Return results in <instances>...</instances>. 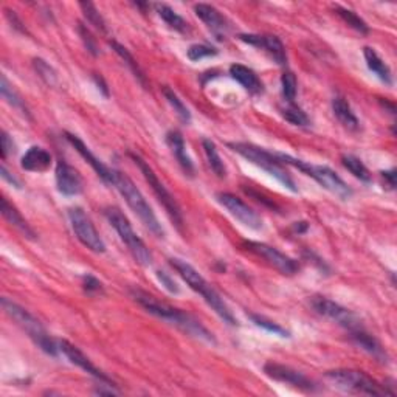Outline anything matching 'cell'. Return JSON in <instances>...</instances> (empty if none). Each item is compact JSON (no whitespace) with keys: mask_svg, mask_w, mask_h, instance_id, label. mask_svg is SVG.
Returning <instances> with one entry per match:
<instances>
[{"mask_svg":"<svg viewBox=\"0 0 397 397\" xmlns=\"http://www.w3.org/2000/svg\"><path fill=\"white\" fill-rule=\"evenodd\" d=\"M219 53L218 48L211 47V45H206V44H194L191 45L190 48L186 51V56L188 60L193 61V62H197L200 60H205V58H211V56H216Z\"/></svg>","mask_w":397,"mask_h":397,"instance_id":"obj_39","label":"cell"},{"mask_svg":"<svg viewBox=\"0 0 397 397\" xmlns=\"http://www.w3.org/2000/svg\"><path fill=\"white\" fill-rule=\"evenodd\" d=\"M112 186H115L116 191L125 197L129 208H131L136 216H139L141 224L145 225L146 229L154 234V236H157V238L165 236L164 227H161L157 216L154 214L151 205L148 204V200L145 199V196H143L139 188L135 186V184L129 175L118 171V169H114Z\"/></svg>","mask_w":397,"mask_h":397,"instance_id":"obj_3","label":"cell"},{"mask_svg":"<svg viewBox=\"0 0 397 397\" xmlns=\"http://www.w3.org/2000/svg\"><path fill=\"white\" fill-rule=\"evenodd\" d=\"M334 11L343 19L344 22L349 25L351 28H354L355 31H359L360 35H368L369 33L368 24L364 22L363 19L359 15H357V12H354L353 10H348V8H343V6H340V5H335Z\"/></svg>","mask_w":397,"mask_h":397,"instance_id":"obj_33","label":"cell"},{"mask_svg":"<svg viewBox=\"0 0 397 397\" xmlns=\"http://www.w3.org/2000/svg\"><path fill=\"white\" fill-rule=\"evenodd\" d=\"M349 334H351V340H353L357 346H360L363 351H367L368 354L376 357L377 360H380V362L387 360V354H385V351H383L382 344L377 342L373 335H369L363 328L351 330Z\"/></svg>","mask_w":397,"mask_h":397,"instance_id":"obj_24","label":"cell"},{"mask_svg":"<svg viewBox=\"0 0 397 397\" xmlns=\"http://www.w3.org/2000/svg\"><path fill=\"white\" fill-rule=\"evenodd\" d=\"M155 275H157V279L161 283V285L169 292V294H173V295H177L180 294V289H179V285L177 283L174 281V279L168 275L166 272H161V270H157L155 272Z\"/></svg>","mask_w":397,"mask_h":397,"instance_id":"obj_42","label":"cell"},{"mask_svg":"<svg viewBox=\"0 0 397 397\" xmlns=\"http://www.w3.org/2000/svg\"><path fill=\"white\" fill-rule=\"evenodd\" d=\"M342 165L346 168L355 179H359L362 182H371L369 169L364 166L363 161L360 159H357L355 155H351V154L342 155Z\"/></svg>","mask_w":397,"mask_h":397,"instance_id":"obj_31","label":"cell"},{"mask_svg":"<svg viewBox=\"0 0 397 397\" xmlns=\"http://www.w3.org/2000/svg\"><path fill=\"white\" fill-rule=\"evenodd\" d=\"M55 179L58 191L64 194V196L73 197L82 193L81 175L73 166H70L67 161L58 160L55 169Z\"/></svg>","mask_w":397,"mask_h":397,"instance_id":"obj_16","label":"cell"},{"mask_svg":"<svg viewBox=\"0 0 397 397\" xmlns=\"http://www.w3.org/2000/svg\"><path fill=\"white\" fill-rule=\"evenodd\" d=\"M104 214H106L109 224L114 227L116 233H118L120 239L126 244L127 250L131 252V255L134 256L135 261L143 267L151 265L152 264L151 252H149L146 244L139 238V234L134 231L131 222H129V219L123 214L120 208L110 206L104 211Z\"/></svg>","mask_w":397,"mask_h":397,"instance_id":"obj_8","label":"cell"},{"mask_svg":"<svg viewBox=\"0 0 397 397\" xmlns=\"http://www.w3.org/2000/svg\"><path fill=\"white\" fill-rule=\"evenodd\" d=\"M103 387L104 385H100L98 388H95L94 393L100 394V396H116V394H118V391H115V389H112V387H110L109 389H104Z\"/></svg>","mask_w":397,"mask_h":397,"instance_id":"obj_48","label":"cell"},{"mask_svg":"<svg viewBox=\"0 0 397 397\" xmlns=\"http://www.w3.org/2000/svg\"><path fill=\"white\" fill-rule=\"evenodd\" d=\"M154 8L155 11H157V15L164 19V22L168 25L169 28H173L174 31H179V33H185V31L188 30V24L185 19L179 16L169 5L155 3Z\"/></svg>","mask_w":397,"mask_h":397,"instance_id":"obj_28","label":"cell"},{"mask_svg":"<svg viewBox=\"0 0 397 397\" xmlns=\"http://www.w3.org/2000/svg\"><path fill=\"white\" fill-rule=\"evenodd\" d=\"M69 220L75 236L84 247H87V249L94 253L106 252V244H104V240L101 239L98 230L95 229L92 219L87 216L82 208L80 206L70 208Z\"/></svg>","mask_w":397,"mask_h":397,"instance_id":"obj_10","label":"cell"},{"mask_svg":"<svg viewBox=\"0 0 397 397\" xmlns=\"http://www.w3.org/2000/svg\"><path fill=\"white\" fill-rule=\"evenodd\" d=\"M326 379L335 388L351 394L364 396H391L385 387L377 383L373 377L359 369H332L326 373Z\"/></svg>","mask_w":397,"mask_h":397,"instance_id":"obj_7","label":"cell"},{"mask_svg":"<svg viewBox=\"0 0 397 397\" xmlns=\"http://www.w3.org/2000/svg\"><path fill=\"white\" fill-rule=\"evenodd\" d=\"M110 47L114 48V51L116 55H118L123 61H125L126 66L131 69L132 73L135 75L136 80H139L141 82V86H145L146 87V78H145V73H143V70L140 69L139 66V62L135 61V58L129 53V50L126 47H123L121 44H118L116 41H110Z\"/></svg>","mask_w":397,"mask_h":397,"instance_id":"obj_30","label":"cell"},{"mask_svg":"<svg viewBox=\"0 0 397 397\" xmlns=\"http://www.w3.org/2000/svg\"><path fill=\"white\" fill-rule=\"evenodd\" d=\"M169 264L173 265V269L179 273L182 279L190 285V289L204 298V301L210 306V308L216 312L227 324L234 326V324L238 323L236 318L233 317L230 308L224 301V298L219 295V292L214 289L191 264H188L184 259L179 258H171L169 259Z\"/></svg>","mask_w":397,"mask_h":397,"instance_id":"obj_2","label":"cell"},{"mask_svg":"<svg viewBox=\"0 0 397 397\" xmlns=\"http://www.w3.org/2000/svg\"><path fill=\"white\" fill-rule=\"evenodd\" d=\"M229 148L233 149L236 154H239L240 157L249 160L250 164L261 168L263 171H265L267 174H270L272 177H275L279 184H281L284 188H288L289 191L298 193V188L295 185L294 179H292L290 174L285 171L283 164L276 157V154L269 152L263 148L252 145V143H244V141L229 143Z\"/></svg>","mask_w":397,"mask_h":397,"instance_id":"obj_4","label":"cell"},{"mask_svg":"<svg viewBox=\"0 0 397 397\" xmlns=\"http://www.w3.org/2000/svg\"><path fill=\"white\" fill-rule=\"evenodd\" d=\"M78 33L81 36V41L86 45V48L90 55L94 56H98L100 55V48H98V44H96V39L94 37V35L90 33V30L86 27L84 24H78Z\"/></svg>","mask_w":397,"mask_h":397,"instance_id":"obj_40","label":"cell"},{"mask_svg":"<svg viewBox=\"0 0 397 397\" xmlns=\"http://www.w3.org/2000/svg\"><path fill=\"white\" fill-rule=\"evenodd\" d=\"M332 112L337 116V120L342 123V125L349 129V131H359L360 123L357 118L351 104L343 98V96H335L332 100Z\"/></svg>","mask_w":397,"mask_h":397,"instance_id":"obj_26","label":"cell"},{"mask_svg":"<svg viewBox=\"0 0 397 397\" xmlns=\"http://www.w3.org/2000/svg\"><path fill=\"white\" fill-rule=\"evenodd\" d=\"M194 12H196V16L218 39H224L227 33H229L230 24L220 15V11L216 6L208 3H197L194 5Z\"/></svg>","mask_w":397,"mask_h":397,"instance_id":"obj_18","label":"cell"},{"mask_svg":"<svg viewBox=\"0 0 397 397\" xmlns=\"http://www.w3.org/2000/svg\"><path fill=\"white\" fill-rule=\"evenodd\" d=\"M82 288L90 295L101 294V292H103V284H101L100 279L95 278L94 275H89V273H87V275L82 276Z\"/></svg>","mask_w":397,"mask_h":397,"instance_id":"obj_41","label":"cell"},{"mask_svg":"<svg viewBox=\"0 0 397 397\" xmlns=\"http://www.w3.org/2000/svg\"><path fill=\"white\" fill-rule=\"evenodd\" d=\"M131 295L143 309L149 312V314H152L155 317L161 318V320L174 324V326H177L179 329L186 332L188 335L200 338V340L211 343V344L216 343L211 332L202 326L200 321H197L196 318L191 317L190 314H186V312L180 310L177 308H173V306H169L164 301H159L157 298H154L152 295H149L146 294V292H143L140 289L131 290Z\"/></svg>","mask_w":397,"mask_h":397,"instance_id":"obj_1","label":"cell"},{"mask_svg":"<svg viewBox=\"0 0 397 397\" xmlns=\"http://www.w3.org/2000/svg\"><path fill=\"white\" fill-rule=\"evenodd\" d=\"M245 247L252 253H255V255L269 263L273 269H276L279 273H283V275L292 276L299 272L298 261H295V259H292L288 255H284V253L275 249V247L267 245L264 242H255V240H247Z\"/></svg>","mask_w":397,"mask_h":397,"instance_id":"obj_12","label":"cell"},{"mask_svg":"<svg viewBox=\"0 0 397 397\" xmlns=\"http://www.w3.org/2000/svg\"><path fill=\"white\" fill-rule=\"evenodd\" d=\"M166 143H168V146L171 148L175 160H177L180 168L184 169V173L186 175H190V177H193L194 165H193V160L190 159V155H188L186 152V145H185V140H184V136H182V134L179 131H169L166 134Z\"/></svg>","mask_w":397,"mask_h":397,"instance_id":"obj_20","label":"cell"},{"mask_svg":"<svg viewBox=\"0 0 397 397\" xmlns=\"http://www.w3.org/2000/svg\"><path fill=\"white\" fill-rule=\"evenodd\" d=\"M383 182H385V186H388V190H394L396 188V169H388V171L380 173Z\"/></svg>","mask_w":397,"mask_h":397,"instance_id":"obj_45","label":"cell"},{"mask_svg":"<svg viewBox=\"0 0 397 397\" xmlns=\"http://www.w3.org/2000/svg\"><path fill=\"white\" fill-rule=\"evenodd\" d=\"M218 202L222 205L227 211H229L231 216L239 220L240 224L250 230H261L263 229V219L259 214L245 204L244 200H240L239 197L234 196L230 193H219L216 196Z\"/></svg>","mask_w":397,"mask_h":397,"instance_id":"obj_13","label":"cell"},{"mask_svg":"<svg viewBox=\"0 0 397 397\" xmlns=\"http://www.w3.org/2000/svg\"><path fill=\"white\" fill-rule=\"evenodd\" d=\"M2 308L5 314L17 323L19 328L27 332L28 337L35 342L39 349L51 357L58 355V353H60V344L47 334V330L44 329L41 321H39L35 315H31L27 309L8 298H2Z\"/></svg>","mask_w":397,"mask_h":397,"instance_id":"obj_5","label":"cell"},{"mask_svg":"<svg viewBox=\"0 0 397 397\" xmlns=\"http://www.w3.org/2000/svg\"><path fill=\"white\" fill-rule=\"evenodd\" d=\"M298 90V81L297 76L292 71H284L281 76V92L284 100L288 103H295Z\"/></svg>","mask_w":397,"mask_h":397,"instance_id":"obj_38","label":"cell"},{"mask_svg":"<svg viewBox=\"0 0 397 397\" xmlns=\"http://www.w3.org/2000/svg\"><path fill=\"white\" fill-rule=\"evenodd\" d=\"M0 92H2L3 98L8 101V104H11L12 107L21 110L24 115H28V109H27V104L24 103V100L21 98V95L16 92V89L11 86L10 81L6 80V76L2 75V80H0Z\"/></svg>","mask_w":397,"mask_h":397,"instance_id":"obj_32","label":"cell"},{"mask_svg":"<svg viewBox=\"0 0 397 397\" xmlns=\"http://www.w3.org/2000/svg\"><path fill=\"white\" fill-rule=\"evenodd\" d=\"M66 139L71 146L75 148V151L81 155V157L87 161V164L94 168V171L100 175V179L103 182H106L107 185L114 184V169H110L103 164L100 159H96V155L90 151L89 146L84 143L80 136H76L73 134H66Z\"/></svg>","mask_w":397,"mask_h":397,"instance_id":"obj_19","label":"cell"},{"mask_svg":"<svg viewBox=\"0 0 397 397\" xmlns=\"http://www.w3.org/2000/svg\"><path fill=\"white\" fill-rule=\"evenodd\" d=\"M230 76L252 95H259L264 92L263 81L259 80L255 71L242 66V64H233L230 67Z\"/></svg>","mask_w":397,"mask_h":397,"instance_id":"obj_21","label":"cell"},{"mask_svg":"<svg viewBox=\"0 0 397 397\" xmlns=\"http://www.w3.org/2000/svg\"><path fill=\"white\" fill-rule=\"evenodd\" d=\"M58 344H60V351L67 357V360L70 363H73V364H76V367H80L82 371H86L87 374L94 376L95 379H98L101 383H112L114 385V382L110 380V377L104 374L101 369L96 368L95 364L89 360V357L84 354L80 348H76L75 344H71L67 340H60L58 342Z\"/></svg>","mask_w":397,"mask_h":397,"instance_id":"obj_17","label":"cell"},{"mask_svg":"<svg viewBox=\"0 0 397 397\" xmlns=\"http://www.w3.org/2000/svg\"><path fill=\"white\" fill-rule=\"evenodd\" d=\"M202 146H204L208 165H210V168L213 169V173L216 174L219 179H224L227 175V168L224 165L222 157H220V154L218 151L216 143L210 139H204L202 140Z\"/></svg>","mask_w":397,"mask_h":397,"instance_id":"obj_27","label":"cell"},{"mask_svg":"<svg viewBox=\"0 0 397 397\" xmlns=\"http://www.w3.org/2000/svg\"><path fill=\"white\" fill-rule=\"evenodd\" d=\"M5 16H6V19H8V21H10L12 28L17 30V31H21V33H27V30H25L22 21L17 17V15H16L15 11H11V10L6 8V10H5Z\"/></svg>","mask_w":397,"mask_h":397,"instance_id":"obj_44","label":"cell"},{"mask_svg":"<svg viewBox=\"0 0 397 397\" xmlns=\"http://www.w3.org/2000/svg\"><path fill=\"white\" fill-rule=\"evenodd\" d=\"M239 41L252 45V47L264 50L278 66L288 64V53L281 39L273 35H239Z\"/></svg>","mask_w":397,"mask_h":397,"instance_id":"obj_15","label":"cell"},{"mask_svg":"<svg viewBox=\"0 0 397 397\" xmlns=\"http://www.w3.org/2000/svg\"><path fill=\"white\" fill-rule=\"evenodd\" d=\"M80 8L82 10V15L87 19V22L90 25H94L96 30L103 31V33H107L106 21H104L103 16L100 15V11L96 10V6L92 2H81Z\"/></svg>","mask_w":397,"mask_h":397,"instance_id":"obj_35","label":"cell"},{"mask_svg":"<svg viewBox=\"0 0 397 397\" xmlns=\"http://www.w3.org/2000/svg\"><path fill=\"white\" fill-rule=\"evenodd\" d=\"M264 373L267 377H270V379L285 383V385H290L297 389H301V391L306 393L317 391V385L309 379V377H306L303 373H299V371L294 368L285 367V364L267 362L264 364Z\"/></svg>","mask_w":397,"mask_h":397,"instance_id":"obj_14","label":"cell"},{"mask_svg":"<svg viewBox=\"0 0 397 397\" xmlns=\"http://www.w3.org/2000/svg\"><path fill=\"white\" fill-rule=\"evenodd\" d=\"M281 114H283L284 118L294 126L304 127V126L310 125V120H309L308 114H306L301 107L297 106L295 103H288V106L281 110Z\"/></svg>","mask_w":397,"mask_h":397,"instance_id":"obj_34","label":"cell"},{"mask_svg":"<svg viewBox=\"0 0 397 397\" xmlns=\"http://www.w3.org/2000/svg\"><path fill=\"white\" fill-rule=\"evenodd\" d=\"M250 318H252V321L255 323L258 328H261V329H264L267 332H270V334H273V335H278V337H281V338H289L290 337V332L288 329H284L283 326H279L278 323L269 320V318H265L263 315H256V314H250Z\"/></svg>","mask_w":397,"mask_h":397,"instance_id":"obj_37","label":"cell"},{"mask_svg":"<svg viewBox=\"0 0 397 397\" xmlns=\"http://www.w3.org/2000/svg\"><path fill=\"white\" fill-rule=\"evenodd\" d=\"M21 166L30 173H45L51 166V154L41 146H31L22 155Z\"/></svg>","mask_w":397,"mask_h":397,"instance_id":"obj_22","label":"cell"},{"mask_svg":"<svg viewBox=\"0 0 397 397\" xmlns=\"http://www.w3.org/2000/svg\"><path fill=\"white\" fill-rule=\"evenodd\" d=\"M363 56H364V61H367V66L371 73H373L377 80L385 84V86H391L393 84L391 69L388 67V64L382 60L379 53H377L374 48L364 47Z\"/></svg>","mask_w":397,"mask_h":397,"instance_id":"obj_23","label":"cell"},{"mask_svg":"<svg viewBox=\"0 0 397 397\" xmlns=\"http://www.w3.org/2000/svg\"><path fill=\"white\" fill-rule=\"evenodd\" d=\"M33 67L36 70V73L39 75V78L47 84V86L53 87L58 84V73L56 70L50 66L47 61L41 60V58H35L33 60Z\"/></svg>","mask_w":397,"mask_h":397,"instance_id":"obj_36","label":"cell"},{"mask_svg":"<svg viewBox=\"0 0 397 397\" xmlns=\"http://www.w3.org/2000/svg\"><path fill=\"white\" fill-rule=\"evenodd\" d=\"M275 154L283 165L294 166L295 169H298V171H301L306 175H309V177L314 179L317 184H320L324 190H328L329 193L335 194L337 197H340L343 200H348L351 196H353V190H351L349 185L334 171V169H330L329 166L312 165V164H309V161L290 157V155H285L281 152H275Z\"/></svg>","mask_w":397,"mask_h":397,"instance_id":"obj_6","label":"cell"},{"mask_svg":"<svg viewBox=\"0 0 397 397\" xmlns=\"http://www.w3.org/2000/svg\"><path fill=\"white\" fill-rule=\"evenodd\" d=\"M2 214H3V218L8 220L12 227H15L16 230H19L24 234L25 238H28L31 240L36 239L35 230L31 229L27 220L22 218V214L17 211V208L12 205L6 197H2Z\"/></svg>","mask_w":397,"mask_h":397,"instance_id":"obj_25","label":"cell"},{"mask_svg":"<svg viewBox=\"0 0 397 397\" xmlns=\"http://www.w3.org/2000/svg\"><path fill=\"white\" fill-rule=\"evenodd\" d=\"M0 175H2V179L8 182L10 185H12L15 188H17V190H21V182H19L15 175H12L8 169H6L5 165L0 166Z\"/></svg>","mask_w":397,"mask_h":397,"instance_id":"obj_46","label":"cell"},{"mask_svg":"<svg viewBox=\"0 0 397 397\" xmlns=\"http://www.w3.org/2000/svg\"><path fill=\"white\" fill-rule=\"evenodd\" d=\"M0 148H2V159L6 160V157L11 152H15V141L6 131H0Z\"/></svg>","mask_w":397,"mask_h":397,"instance_id":"obj_43","label":"cell"},{"mask_svg":"<svg viewBox=\"0 0 397 397\" xmlns=\"http://www.w3.org/2000/svg\"><path fill=\"white\" fill-rule=\"evenodd\" d=\"M310 304L317 314L329 318V320L340 324L342 328L348 329L349 332L362 328L360 318L357 317L353 310L343 308L342 304L332 301V299L326 297L317 295L310 299Z\"/></svg>","mask_w":397,"mask_h":397,"instance_id":"obj_11","label":"cell"},{"mask_svg":"<svg viewBox=\"0 0 397 397\" xmlns=\"http://www.w3.org/2000/svg\"><path fill=\"white\" fill-rule=\"evenodd\" d=\"M129 157H131L134 160V164L139 166L143 177H145L149 186H151L155 197H157L160 204L164 205L168 216L171 218L173 222L180 229L182 224H184V216H182V210L177 204V200H175L173 194L168 191V188L164 185V182L157 177V174L154 173V169L149 166V164L145 159H141L139 154H134V152H129Z\"/></svg>","mask_w":397,"mask_h":397,"instance_id":"obj_9","label":"cell"},{"mask_svg":"<svg viewBox=\"0 0 397 397\" xmlns=\"http://www.w3.org/2000/svg\"><path fill=\"white\" fill-rule=\"evenodd\" d=\"M161 92H164L166 101L169 103V106L174 109L175 115L179 116V120L184 123V125H190V123H191V112H190V109L185 106V103L180 100V96L175 94L171 87H168V86H165L164 89H161Z\"/></svg>","mask_w":397,"mask_h":397,"instance_id":"obj_29","label":"cell"},{"mask_svg":"<svg viewBox=\"0 0 397 397\" xmlns=\"http://www.w3.org/2000/svg\"><path fill=\"white\" fill-rule=\"evenodd\" d=\"M94 81H95L96 87H98L100 92H101V94L107 98V96H109V87H107V84L104 82L103 78H101L100 75H94Z\"/></svg>","mask_w":397,"mask_h":397,"instance_id":"obj_47","label":"cell"}]
</instances>
